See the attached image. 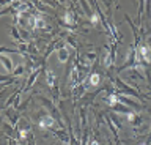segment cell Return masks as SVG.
<instances>
[{
    "instance_id": "obj_1",
    "label": "cell",
    "mask_w": 151,
    "mask_h": 145,
    "mask_svg": "<svg viewBox=\"0 0 151 145\" xmlns=\"http://www.w3.org/2000/svg\"><path fill=\"white\" fill-rule=\"evenodd\" d=\"M52 125H54V118L52 117H46V118H42L39 121V128H42V129H44V128H50Z\"/></svg>"
},
{
    "instance_id": "obj_2",
    "label": "cell",
    "mask_w": 151,
    "mask_h": 145,
    "mask_svg": "<svg viewBox=\"0 0 151 145\" xmlns=\"http://www.w3.org/2000/svg\"><path fill=\"white\" fill-rule=\"evenodd\" d=\"M140 54H142V57H143L146 62H151V57H149V54H148V47H146V46H142V47H140Z\"/></svg>"
},
{
    "instance_id": "obj_3",
    "label": "cell",
    "mask_w": 151,
    "mask_h": 145,
    "mask_svg": "<svg viewBox=\"0 0 151 145\" xmlns=\"http://www.w3.org/2000/svg\"><path fill=\"white\" fill-rule=\"evenodd\" d=\"M58 59H60V62H66L68 60V50L66 49H61L58 52Z\"/></svg>"
},
{
    "instance_id": "obj_4",
    "label": "cell",
    "mask_w": 151,
    "mask_h": 145,
    "mask_svg": "<svg viewBox=\"0 0 151 145\" xmlns=\"http://www.w3.org/2000/svg\"><path fill=\"white\" fill-rule=\"evenodd\" d=\"M90 84H91V85H98V84H99V76H98V74H91Z\"/></svg>"
},
{
    "instance_id": "obj_5",
    "label": "cell",
    "mask_w": 151,
    "mask_h": 145,
    "mask_svg": "<svg viewBox=\"0 0 151 145\" xmlns=\"http://www.w3.org/2000/svg\"><path fill=\"white\" fill-rule=\"evenodd\" d=\"M32 24H33V27H36V28H38V27H44V22H42L41 19H38V17H35Z\"/></svg>"
},
{
    "instance_id": "obj_6",
    "label": "cell",
    "mask_w": 151,
    "mask_h": 145,
    "mask_svg": "<svg viewBox=\"0 0 151 145\" xmlns=\"http://www.w3.org/2000/svg\"><path fill=\"white\" fill-rule=\"evenodd\" d=\"M54 77H55L54 72L49 71V72H47V84H49V85H54Z\"/></svg>"
},
{
    "instance_id": "obj_7",
    "label": "cell",
    "mask_w": 151,
    "mask_h": 145,
    "mask_svg": "<svg viewBox=\"0 0 151 145\" xmlns=\"http://www.w3.org/2000/svg\"><path fill=\"white\" fill-rule=\"evenodd\" d=\"M64 22H66V24H73L74 22V19H73V16H71L69 13L64 14Z\"/></svg>"
},
{
    "instance_id": "obj_8",
    "label": "cell",
    "mask_w": 151,
    "mask_h": 145,
    "mask_svg": "<svg viewBox=\"0 0 151 145\" xmlns=\"http://www.w3.org/2000/svg\"><path fill=\"white\" fill-rule=\"evenodd\" d=\"M109 103H110L112 106H115V104H117V103H118V99H117V96H115V95H110V96H109Z\"/></svg>"
},
{
    "instance_id": "obj_9",
    "label": "cell",
    "mask_w": 151,
    "mask_h": 145,
    "mask_svg": "<svg viewBox=\"0 0 151 145\" xmlns=\"http://www.w3.org/2000/svg\"><path fill=\"white\" fill-rule=\"evenodd\" d=\"M98 19H99V17H98V14H93V16H91V22H93V24H96V22H98Z\"/></svg>"
},
{
    "instance_id": "obj_10",
    "label": "cell",
    "mask_w": 151,
    "mask_h": 145,
    "mask_svg": "<svg viewBox=\"0 0 151 145\" xmlns=\"http://www.w3.org/2000/svg\"><path fill=\"white\" fill-rule=\"evenodd\" d=\"M134 117H135L134 114H127V120H129V121H132V120H134Z\"/></svg>"
},
{
    "instance_id": "obj_11",
    "label": "cell",
    "mask_w": 151,
    "mask_h": 145,
    "mask_svg": "<svg viewBox=\"0 0 151 145\" xmlns=\"http://www.w3.org/2000/svg\"><path fill=\"white\" fill-rule=\"evenodd\" d=\"M20 137H22V139H24V137H27V131H25V129L20 131Z\"/></svg>"
},
{
    "instance_id": "obj_12",
    "label": "cell",
    "mask_w": 151,
    "mask_h": 145,
    "mask_svg": "<svg viewBox=\"0 0 151 145\" xmlns=\"http://www.w3.org/2000/svg\"><path fill=\"white\" fill-rule=\"evenodd\" d=\"M91 145H98V142H91Z\"/></svg>"
}]
</instances>
